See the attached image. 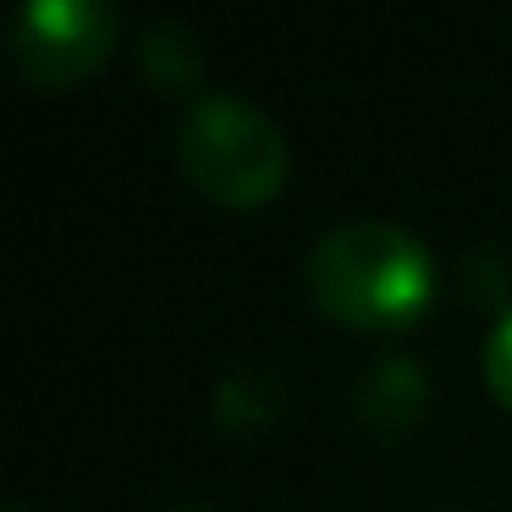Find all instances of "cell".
<instances>
[{"mask_svg": "<svg viewBox=\"0 0 512 512\" xmlns=\"http://www.w3.org/2000/svg\"><path fill=\"white\" fill-rule=\"evenodd\" d=\"M364 419L369 424H380V408H397V419H402V430H408V419L424 408V380H419V369L413 364H380L375 375H369V386H364Z\"/></svg>", "mask_w": 512, "mask_h": 512, "instance_id": "5", "label": "cell"}, {"mask_svg": "<svg viewBox=\"0 0 512 512\" xmlns=\"http://www.w3.org/2000/svg\"><path fill=\"white\" fill-rule=\"evenodd\" d=\"M309 298L353 331H402L435 298V259L391 221H347L314 243Z\"/></svg>", "mask_w": 512, "mask_h": 512, "instance_id": "1", "label": "cell"}, {"mask_svg": "<svg viewBox=\"0 0 512 512\" xmlns=\"http://www.w3.org/2000/svg\"><path fill=\"white\" fill-rule=\"evenodd\" d=\"M485 386H490V397L512 413V309L501 314L485 336Z\"/></svg>", "mask_w": 512, "mask_h": 512, "instance_id": "6", "label": "cell"}, {"mask_svg": "<svg viewBox=\"0 0 512 512\" xmlns=\"http://www.w3.org/2000/svg\"><path fill=\"white\" fill-rule=\"evenodd\" d=\"M122 17L105 0H28L12 23V67L28 89L67 94L116 56Z\"/></svg>", "mask_w": 512, "mask_h": 512, "instance_id": "3", "label": "cell"}, {"mask_svg": "<svg viewBox=\"0 0 512 512\" xmlns=\"http://www.w3.org/2000/svg\"><path fill=\"white\" fill-rule=\"evenodd\" d=\"M12 512H28V507H12Z\"/></svg>", "mask_w": 512, "mask_h": 512, "instance_id": "8", "label": "cell"}, {"mask_svg": "<svg viewBox=\"0 0 512 512\" xmlns=\"http://www.w3.org/2000/svg\"><path fill=\"white\" fill-rule=\"evenodd\" d=\"M138 61H144V72L160 83V89H188L193 78H199L204 56L199 45H193V34L177 23V17H160V23H149L144 45H138Z\"/></svg>", "mask_w": 512, "mask_h": 512, "instance_id": "4", "label": "cell"}, {"mask_svg": "<svg viewBox=\"0 0 512 512\" xmlns=\"http://www.w3.org/2000/svg\"><path fill=\"white\" fill-rule=\"evenodd\" d=\"M182 512H199V507H182Z\"/></svg>", "mask_w": 512, "mask_h": 512, "instance_id": "7", "label": "cell"}, {"mask_svg": "<svg viewBox=\"0 0 512 512\" xmlns=\"http://www.w3.org/2000/svg\"><path fill=\"white\" fill-rule=\"evenodd\" d=\"M177 166L204 199L226 210H259L287 188V138L259 105L237 94H204L177 133Z\"/></svg>", "mask_w": 512, "mask_h": 512, "instance_id": "2", "label": "cell"}]
</instances>
